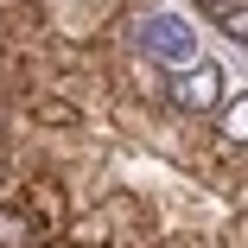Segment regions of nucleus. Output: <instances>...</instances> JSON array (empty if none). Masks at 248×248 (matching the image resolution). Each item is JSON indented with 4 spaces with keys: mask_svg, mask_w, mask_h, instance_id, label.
Here are the masks:
<instances>
[{
    "mask_svg": "<svg viewBox=\"0 0 248 248\" xmlns=\"http://www.w3.org/2000/svg\"><path fill=\"white\" fill-rule=\"evenodd\" d=\"M197 7H204V13H210V19H223V13H229V7H242V0H197Z\"/></svg>",
    "mask_w": 248,
    "mask_h": 248,
    "instance_id": "7",
    "label": "nucleus"
},
{
    "mask_svg": "<svg viewBox=\"0 0 248 248\" xmlns=\"http://www.w3.org/2000/svg\"><path fill=\"white\" fill-rule=\"evenodd\" d=\"M127 38H134V51H140L146 64H166V70H185V64H197V58H204V51H197L191 19H185V13H166V7L134 13Z\"/></svg>",
    "mask_w": 248,
    "mask_h": 248,
    "instance_id": "1",
    "label": "nucleus"
},
{
    "mask_svg": "<svg viewBox=\"0 0 248 248\" xmlns=\"http://www.w3.org/2000/svg\"><path fill=\"white\" fill-rule=\"evenodd\" d=\"M38 242H45V229L26 204H0V248H38Z\"/></svg>",
    "mask_w": 248,
    "mask_h": 248,
    "instance_id": "4",
    "label": "nucleus"
},
{
    "mask_svg": "<svg viewBox=\"0 0 248 248\" xmlns=\"http://www.w3.org/2000/svg\"><path fill=\"white\" fill-rule=\"evenodd\" d=\"M70 248H89V242H70Z\"/></svg>",
    "mask_w": 248,
    "mask_h": 248,
    "instance_id": "8",
    "label": "nucleus"
},
{
    "mask_svg": "<svg viewBox=\"0 0 248 248\" xmlns=\"http://www.w3.org/2000/svg\"><path fill=\"white\" fill-rule=\"evenodd\" d=\"M217 26H223V32H229L235 45H248V0H242V7H229V13H223Z\"/></svg>",
    "mask_w": 248,
    "mask_h": 248,
    "instance_id": "6",
    "label": "nucleus"
},
{
    "mask_svg": "<svg viewBox=\"0 0 248 248\" xmlns=\"http://www.w3.org/2000/svg\"><path fill=\"white\" fill-rule=\"evenodd\" d=\"M0 172H7V166H0Z\"/></svg>",
    "mask_w": 248,
    "mask_h": 248,
    "instance_id": "9",
    "label": "nucleus"
},
{
    "mask_svg": "<svg viewBox=\"0 0 248 248\" xmlns=\"http://www.w3.org/2000/svg\"><path fill=\"white\" fill-rule=\"evenodd\" d=\"M26 108H32L38 127H64V134L83 127V108L70 102V95H58V89H32V95H26Z\"/></svg>",
    "mask_w": 248,
    "mask_h": 248,
    "instance_id": "3",
    "label": "nucleus"
},
{
    "mask_svg": "<svg viewBox=\"0 0 248 248\" xmlns=\"http://www.w3.org/2000/svg\"><path fill=\"white\" fill-rule=\"evenodd\" d=\"M229 77H223V64L217 58H197V64H185V70H172L166 77V102L178 108V115H191V121H217V108L229 102V89H223Z\"/></svg>",
    "mask_w": 248,
    "mask_h": 248,
    "instance_id": "2",
    "label": "nucleus"
},
{
    "mask_svg": "<svg viewBox=\"0 0 248 248\" xmlns=\"http://www.w3.org/2000/svg\"><path fill=\"white\" fill-rule=\"evenodd\" d=\"M217 140L223 146H248V89L229 95V102L217 108Z\"/></svg>",
    "mask_w": 248,
    "mask_h": 248,
    "instance_id": "5",
    "label": "nucleus"
}]
</instances>
